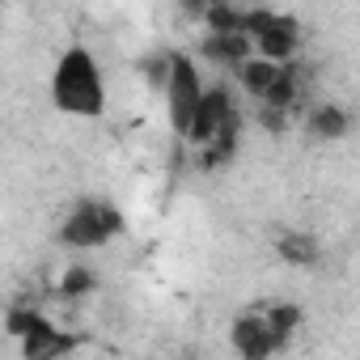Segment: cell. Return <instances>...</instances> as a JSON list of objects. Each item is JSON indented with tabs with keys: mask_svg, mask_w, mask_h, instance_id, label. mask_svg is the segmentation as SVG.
<instances>
[{
	"mask_svg": "<svg viewBox=\"0 0 360 360\" xmlns=\"http://www.w3.org/2000/svg\"><path fill=\"white\" fill-rule=\"evenodd\" d=\"M51 102H56L60 115H72V119H102L106 115V102H110L106 72H102L98 56L85 43H68L56 56V68H51Z\"/></svg>",
	"mask_w": 360,
	"mask_h": 360,
	"instance_id": "obj_1",
	"label": "cell"
},
{
	"mask_svg": "<svg viewBox=\"0 0 360 360\" xmlns=\"http://www.w3.org/2000/svg\"><path fill=\"white\" fill-rule=\"evenodd\" d=\"M238 131H242V115H238V98L229 85H208L204 98H200V110L191 119V131H187V144L200 148L204 165L221 169L233 148H238Z\"/></svg>",
	"mask_w": 360,
	"mask_h": 360,
	"instance_id": "obj_2",
	"label": "cell"
},
{
	"mask_svg": "<svg viewBox=\"0 0 360 360\" xmlns=\"http://www.w3.org/2000/svg\"><path fill=\"white\" fill-rule=\"evenodd\" d=\"M301 322V309L288 301H271V305H255L246 314H238L229 343L238 352V360H276V352L288 347L292 330Z\"/></svg>",
	"mask_w": 360,
	"mask_h": 360,
	"instance_id": "obj_3",
	"label": "cell"
},
{
	"mask_svg": "<svg viewBox=\"0 0 360 360\" xmlns=\"http://www.w3.org/2000/svg\"><path fill=\"white\" fill-rule=\"evenodd\" d=\"M204 89H208V81H204L200 60H191V56H169V68H165L161 94H165V123H169V131H174L178 140H187Z\"/></svg>",
	"mask_w": 360,
	"mask_h": 360,
	"instance_id": "obj_4",
	"label": "cell"
},
{
	"mask_svg": "<svg viewBox=\"0 0 360 360\" xmlns=\"http://www.w3.org/2000/svg\"><path fill=\"white\" fill-rule=\"evenodd\" d=\"M119 229H123V212L115 204H106V200H81L68 212V221L60 225V242L68 250H98V246L115 242Z\"/></svg>",
	"mask_w": 360,
	"mask_h": 360,
	"instance_id": "obj_5",
	"label": "cell"
},
{
	"mask_svg": "<svg viewBox=\"0 0 360 360\" xmlns=\"http://www.w3.org/2000/svg\"><path fill=\"white\" fill-rule=\"evenodd\" d=\"M9 326H13V335L22 339V356H26V360H68L72 347H77V339H72L68 330H60L51 318H43L39 309L13 314Z\"/></svg>",
	"mask_w": 360,
	"mask_h": 360,
	"instance_id": "obj_6",
	"label": "cell"
},
{
	"mask_svg": "<svg viewBox=\"0 0 360 360\" xmlns=\"http://www.w3.org/2000/svg\"><path fill=\"white\" fill-rule=\"evenodd\" d=\"M204 60H212L217 68H242L255 51H250V39L242 30H221V34H204L200 43Z\"/></svg>",
	"mask_w": 360,
	"mask_h": 360,
	"instance_id": "obj_7",
	"label": "cell"
},
{
	"mask_svg": "<svg viewBox=\"0 0 360 360\" xmlns=\"http://www.w3.org/2000/svg\"><path fill=\"white\" fill-rule=\"evenodd\" d=\"M305 123H309V136H318V140H339V136L352 131V115L335 102H318Z\"/></svg>",
	"mask_w": 360,
	"mask_h": 360,
	"instance_id": "obj_8",
	"label": "cell"
},
{
	"mask_svg": "<svg viewBox=\"0 0 360 360\" xmlns=\"http://www.w3.org/2000/svg\"><path fill=\"white\" fill-rule=\"evenodd\" d=\"M280 259L297 263V267L318 263V238H309V233H284L280 238Z\"/></svg>",
	"mask_w": 360,
	"mask_h": 360,
	"instance_id": "obj_9",
	"label": "cell"
},
{
	"mask_svg": "<svg viewBox=\"0 0 360 360\" xmlns=\"http://www.w3.org/2000/svg\"><path fill=\"white\" fill-rule=\"evenodd\" d=\"M0 18H5V13H0ZM0 39H5V30H0Z\"/></svg>",
	"mask_w": 360,
	"mask_h": 360,
	"instance_id": "obj_10",
	"label": "cell"
}]
</instances>
